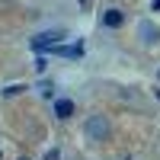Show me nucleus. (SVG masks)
Returning a JSON list of instances; mask_svg holds the SVG:
<instances>
[{"label": "nucleus", "mask_w": 160, "mask_h": 160, "mask_svg": "<svg viewBox=\"0 0 160 160\" xmlns=\"http://www.w3.org/2000/svg\"><path fill=\"white\" fill-rule=\"evenodd\" d=\"M109 135V118L106 115H90L87 118V138L90 141H102Z\"/></svg>", "instance_id": "f257e3e1"}, {"label": "nucleus", "mask_w": 160, "mask_h": 160, "mask_svg": "<svg viewBox=\"0 0 160 160\" xmlns=\"http://www.w3.org/2000/svg\"><path fill=\"white\" fill-rule=\"evenodd\" d=\"M61 38H64V32H61V29H51V32H42V35H35V38H32V48H35V51H48L51 45H58Z\"/></svg>", "instance_id": "f03ea898"}, {"label": "nucleus", "mask_w": 160, "mask_h": 160, "mask_svg": "<svg viewBox=\"0 0 160 160\" xmlns=\"http://www.w3.org/2000/svg\"><path fill=\"white\" fill-rule=\"evenodd\" d=\"M51 51H55V55H64V58H80V55H83V45H80V42L77 45H61L58 42V45H51Z\"/></svg>", "instance_id": "7ed1b4c3"}, {"label": "nucleus", "mask_w": 160, "mask_h": 160, "mask_svg": "<svg viewBox=\"0 0 160 160\" xmlns=\"http://www.w3.org/2000/svg\"><path fill=\"white\" fill-rule=\"evenodd\" d=\"M102 22L109 26V29H118V26L125 22V16H122V10H106L102 13Z\"/></svg>", "instance_id": "20e7f679"}, {"label": "nucleus", "mask_w": 160, "mask_h": 160, "mask_svg": "<svg viewBox=\"0 0 160 160\" xmlns=\"http://www.w3.org/2000/svg\"><path fill=\"white\" fill-rule=\"evenodd\" d=\"M138 32H141V42H144V45H154V42H157V26H154V22H141Z\"/></svg>", "instance_id": "39448f33"}, {"label": "nucleus", "mask_w": 160, "mask_h": 160, "mask_svg": "<svg viewBox=\"0 0 160 160\" xmlns=\"http://www.w3.org/2000/svg\"><path fill=\"white\" fill-rule=\"evenodd\" d=\"M55 115H58V118H71V115H74V102H71V99H58V102H55Z\"/></svg>", "instance_id": "423d86ee"}, {"label": "nucleus", "mask_w": 160, "mask_h": 160, "mask_svg": "<svg viewBox=\"0 0 160 160\" xmlns=\"http://www.w3.org/2000/svg\"><path fill=\"white\" fill-rule=\"evenodd\" d=\"M154 10H160V0H154Z\"/></svg>", "instance_id": "0eeeda50"}, {"label": "nucleus", "mask_w": 160, "mask_h": 160, "mask_svg": "<svg viewBox=\"0 0 160 160\" xmlns=\"http://www.w3.org/2000/svg\"><path fill=\"white\" fill-rule=\"evenodd\" d=\"M19 160H29V157H19Z\"/></svg>", "instance_id": "6e6552de"}]
</instances>
